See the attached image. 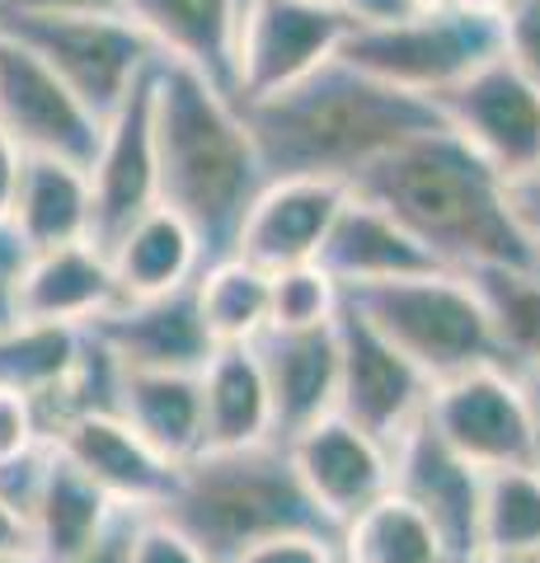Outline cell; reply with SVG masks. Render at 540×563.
I'll return each instance as SVG.
<instances>
[{
    "label": "cell",
    "instance_id": "cell-1",
    "mask_svg": "<svg viewBox=\"0 0 540 563\" xmlns=\"http://www.w3.org/2000/svg\"><path fill=\"white\" fill-rule=\"evenodd\" d=\"M254 136L264 179H324L353 184L395 146L447 128L438 103L362 76L357 66L329 57L283 95L240 103Z\"/></svg>",
    "mask_w": 540,
    "mask_h": 563
},
{
    "label": "cell",
    "instance_id": "cell-2",
    "mask_svg": "<svg viewBox=\"0 0 540 563\" xmlns=\"http://www.w3.org/2000/svg\"><path fill=\"white\" fill-rule=\"evenodd\" d=\"M155 198L202 244V268L235 254L240 225L264 192L254 136L240 103L198 70L155 62L151 76Z\"/></svg>",
    "mask_w": 540,
    "mask_h": 563
},
{
    "label": "cell",
    "instance_id": "cell-3",
    "mask_svg": "<svg viewBox=\"0 0 540 563\" xmlns=\"http://www.w3.org/2000/svg\"><path fill=\"white\" fill-rule=\"evenodd\" d=\"M348 188L395 217L447 273L480 263L540 268L508 211V184L447 128L395 146Z\"/></svg>",
    "mask_w": 540,
    "mask_h": 563
},
{
    "label": "cell",
    "instance_id": "cell-4",
    "mask_svg": "<svg viewBox=\"0 0 540 563\" xmlns=\"http://www.w3.org/2000/svg\"><path fill=\"white\" fill-rule=\"evenodd\" d=\"M179 536H188L212 563H231L254 544L283 536H329L339 531L310 503L291 470L287 446H240V451H202L179 465L174 493L161 512Z\"/></svg>",
    "mask_w": 540,
    "mask_h": 563
},
{
    "label": "cell",
    "instance_id": "cell-5",
    "mask_svg": "<svg viewBox=\"0 0 540 563\" xmlns=\"http://www.w3.org/2000/svg\"><path fill=\"white\" fill-rule=\"evenodd\" d=\"M343 301L367 320L395 352L423 372L432 385L451 376L498 366V347L489 320L461 273H423L376 282V287H353Z\"/></svg>",
    "mask_w": 540,
    "mask_h": 563
},
{
    "label": "cell",
    "instance_id": "cell-6",
    "mask_svg": "<svg viewBox=\"0 0 540 563\" xmlns=\"http://www.w3.org/2000/svg\"><path fill=\"white\" fill-rule=\"evenodd\" d=\"M334 57L405 95L438 99L456 90L465 76H475L480 66L503 57V33L498 20L442 5V10H418L399 24L353 29Z\"/></svg>",
    "mask_w": 540,
    "mask_h": 563
},
{
    "label": "cell",
    "instance_id": "cell-7",
    "mask_svg": "<svg viewBox=\"0 0 540 563\" xmlns=\"http://www.w3.org/2000/svg\"><path fill=\"white\" fill-rule=\"evenodd\" d=\"M0 33L29 47L99 122L161 62L123 14H0Z\"/></svg>",
    "mask_w": 540,
    "mask_h": 563
},
{
    "label": "cell",
    "instance_id": "cell-8",
    "mask_svg": "<svg viewBox=\"0 0 540 563\" xmlns=\"http://www.w3.org/2000/svg\"><path fill=\"white\" fill-rule=\"evenodd\" d=\"M334 343H339L334 413L390 451L399 437L423 418L432 380L418 372L405 352H395L381 339L348 301H339V310H334Z\"/></svg>",
    "mask_w": 540,
    "mask_h": 563
},
{
    "label": "cell",
    "instance_id": "cell-9",
    "mask_svg": "<svg viewBox=\"0 0 540 563\" xmlns=\"http://www.w3.org/2000/svg\"><path fill=\"white\" fill-rule=\"evenodd\" d=\"M432 103L447 132H456L503 184L540 169V85L521 76L508 57H494Z\"/></svg>",
    "mask_w": 540,
    "mask_h": 563
},
{
    "label": "cell",
    "instance_id": "cell-10",
    "mask_svg": "<svg viewBox=\"0 0 540 563\" xmlns=\"http://www.w3.org/2000/svg\"><path fill=\"white\" fill-rule=\"evenodd\" d=\"M353 24L329 0H250L235 38V103L283 95L320 70Z\"/></svg>",
    "mask_w": 540,
    "mask_h": 563
},
{
    "label": "cell",
    "instance_id": "cell-11",
    "mask_svg": "<svg viewBox=\"0 0 540 563\" xmlns=\"http://www.w3.org/2000/svg\"><path fill=\"white\" fill-rule=\"evenodd\" d=\"M423 422L451 455H461L480 474L531 465L527 399H521L517 376L503 366H480V372L432 385Z\"/></svg>",
    "mask_w": 540,
    "mask_h": 563
},
{
    "label": "cell",
    "instance_id": "cell-12",
    "mask_svg": "<svg viewBox=\"0 0 540 563\" xmlns=\"http://www.w3.org/2000/svg\"><path fill=\"white\" fill-rule=\"evenodd\" d=\"M103 122L33 57L0 33V136L20 155L90 169Z\"/></svg>",
    "mask_w": 540,
    "mask_h": 563
},
{
    "label": "cell",
    "instance_id": "cell-13",
    "mask_svg": "<svg viewBox=\"0 0 540 563\" xmlns=\"http://www.w3.org/2000/svg\"><path fill=\"white\" fill-rule=\"evenodd\" d=\"M47 446L123 512H161L179 479V465L146 446L118 413L66 418L47 432Z\"/></svg>",
    "mask_w": 540,
    "mask_h": 563
},
{
    "label": "cell",
    "instance_id": "cell-14",
    "mask_svg": "<svg viewBox=\"0 0 540 563\" xmlns=\"http://www.w3.org/2000/svg\"><path fill=\"white\" fill-rule=\"evenodd\" d=\"M151 76L155 66L142 76V85L123 99L109 122L99 132V151L90 161V244L109 250V244L146 217L151 207H161L155 198V136H151Z\"/></svg>",
    "mask_w": 540,
    "mask_h": 563
},
{
    "label": "cell",
    "instance_id": "cell-15",
    "mask_svg": "<svg viewBox=\"0 0 540 563\" xmlns=\"http://www.w3.org/2000/svg\"><path fill=\"white\" fill-rule=\"evenodd\" d=\"M287 455L296 479L310 493V503L320 507L334 531H343L357 512H367L372 503L390 493V451L339 413H329L316 428L291 437Z\"/></svg>",
    "mask_w": 540,
    "mask_h": 563
},
{
    "label": "cell",
    "instance_id": "cell-16",
    "mask_svg": "<svg viewBox=\"0 0 540 563\" xmlns=\"http://www.w3.org/2000/svg\"><path fill=\"white\" fill-rule=\"evenodd\" d=\"M480 479L484 474L470 470L461 455H451L423 418L390 446V488L428 517L451 563H470L480 554Z\"/></svg>",
    "mask_w": 540,
    "mask_h": 563
},
{
    "label": "cell",
    "instance_id": "cell-17",
    "mask_svg": "<svg viewBox=\"0 0 540 563\" xmlns=\"http://www.w3.org/2000/svg\"><path fill=\"white\" fill-rule=\"evenodd\" d=\"M90 339L128 372H202L217 352L198 314V291L179 287L169 296L123 301L90 324Z\"/></svg>",
    "mask_w": 540,
    "mask_h": 563
},
{
    "label": "cell",
    "instance_id": "cell-18",
    "mask_svg": "<svg viewBox=\"0 0 540 563\" xmlns=\"http://www.w3.org/2000/svg\"><path fill=\"white\" fill-rule=\"evenodd\" d=\"M273 404V442L287 446L291 437L316 428L334 413L339 399V343L334 320L320 329H264L250 343Z\"/></svg>",
    "mask_w": 540,
    "mask_h": 563
},
{
    "label": "cell",
    "instance_id": "cell-19",
    "mask_svg": "<svg viewBox=\"0 0 540 563\" xmlns=\"http://www.w3.org/2000/svg\"><path fill=\"white\" fill-rule=\"evenodd\" d=\"M250 0H123V20L161 62L198 70L235 99V38Z\"/></svg>",
    "mask_w": 540,
    "mask_h": 563
},
{
    "label": "cell",
    "instance_id": "cell-20",
    "mask_svg": "<svg viewBox=\"0 0 540 563\" xmlns=\"http://www.w3.org/2000/svg\"><path fill=\"white\" fill-rule=\"evenodd\" d=\"M348 198L343 184L324 179H273L254 198L235 240V258L264 273H283L296 263H316L320 244Z\"/></svg>",
    "mask_w": 540,
    "mask_h": 563
},
{
    "label": "cell",
    "instance_id": "cell-21",
    "mask_svg": "<svg viewBox=\"0 0 540 563\" xmlns=\"http://www.w3.org/2000/svg\"><path fill=\"white\" fill-rule=\"evenodd\" d=\"M316 263L334 277L339 291L376 287V282H399V277H423V273H447L405 225L386 217L376 202L357 198L353 188H348V198L339 207L334 225H329Z\"/></svg>",
    "mask_w": 540,
    "mask_h": 563
},
{
    "label": "cell",
    "instance_id": "cell-22",
    "mask_svg": "<svg viewBox=\"0 0 540 563\" xmlns=\"http://www.w3.org/2000/svg\"><path fill=\"white\" fill-rule=\"evenodd\" d=\"M123 306L113 268L99 244H62L47 254H29L20 277V320L90 329L99 314Z\"/></svg>",
    "mask_w": 540,
    "mask_h": 563
},
{
    "label": "cell",
    "instance_id": "cell-23",
    "mask_svg": "<svg viewBox=\"0 0 540 563\" xmlns=\"http://www.w3.org/2000/svg\"><path fill=\"white\" fill-rule=\"evenodd\" d=\"M113 512L118 507L47 446L38 484H33L29 507H24L29 563H71L80 550H90L99 540V531L113 521Z\"/></svg>",
    "mask_w": 540,
    "mask_h": 563
},
{
    "label": "cell",
    "instance_id": "cell-24",
    "mask_svg": "<svg viewBox=\"0 0 540 563\" xmlns=\"http://www.w3.org/2000/svg\"><path fill=\"white\" fill-rule=\"evenodd\" d=\"M113 413L169 465L202 455V385L194 372H128L118 366Z\"/></svg>",
    "mask_w": 540,
    "mask_h": 563
},
{
    "label": "cell",
    "instance_id": "cell-25",
    "mask_svg": "<svg viewBox=\"0 0 540 563\" xmlns=\"http://www.w3.org/2000/svg\"><path fill=\"white\" fill-rule=\"evenodd\" d=\"M95 202H90V174L66 161H38L24 155L20 188H14L10 207V231L20 235L29 254H47L62 244L90 240Z\"/></svg>",
    "mask_w": 540,
    "mask_h": 563
},
{
    "label": "cell",
    "instance_id": "cell-26",
    "mask_svg": "<svg viewBox=\"0 0 540 563\" xmlns=\"http://www.w3.org/2000/svg\"><path fill=\"white\" fill-rule=\"evenodd\" d=\"M123 301H146V296H169L194 287L202 273V244L188 225L165 207H151L142 221L128 225L109 250H103Z\"/></svg>",
    "mask_w": 540,
    "mask_h": 563
},
{
    "label": "cell",
    "instance_id": "cell-27",
    "mask_svg": "<svg viewBox=\"0 0 540 563\" xmlns=\"http://www.w3.org/2000/svg\"><path fill=\"white\" fill-rule=\"evenodd\" d=\"M202 451H240L273 442V404L254 347H217L198 372Z\"/></svg>",
    "mask_w": 540,
    "mask_h": 563
},
{
    "label": "cell",
    "instance_id": "cell-28",
    "mask_svg": "<svg viewBox=\"0 0 540 563\" xmlns=\"http://www.w3.org/2000/svg\"><path fill=\"white\" fill-rule=\"evenodd\" d=\"M80 362H85V329L33 324V320H14L10 329H0V390L24 395L38 409V422L71 390Z\"/></svg>",
    "mask_w": 540,
    "mask_h": 563
},
{
    "label": "cell",
    "instance_id": "cell-29",
    "mask_svg": "<svg viewBox=\"0 0 540 563\" xmlns=\"http://www.w3.org/2000/svg\"><path fill=\"white\" fill-rule=\"evenodd\" d=\"M461 277L470 282L484 320H489L503 372L521 376L540 366V268L480 263V268H465Z\"/></svg>",
    "mask_w": 540,
    "mask_h": 563
},
{
    "label": "cell",
    "instance_id": "cell-30",
    "mask_svg": "<svg viewBox=\"0 0 540 563\" xmlns=\"http://www.w3.org/2000/svg\"><path fill=\"white\" fill-rule=\"evenodd\" d=\"M339 563H451L438 531L390 488L339 531Z\"/></svg>",
    "mask_w": 540,
    "mask_h": 563
},
{
    "label": "cell",
    "instance_id": "cell-31",
    "mask_svg": "<svg viewBox=\"0 0 540 563\" xmlns=\"http://www.w3.org/2000/svg\"><path fill=\"white\" fill-rule=\"evenodd\" d=\"M198 314L217 347H250L268 329V273L245 258L207 263L194 282Z\"/></svg>",
    "mask_w": 540,
    "mask_h": 563
},
{
    "label": "cell",
    "instance_id": "cell-32",
    "mask_svg": "<svg viewBox=\"0 0 540 563\" xmlns=\"http://www.w3.org/2000/svg\"><path fill=\"white\" fill-rule=\"evenodd\" d=\"M480 554H540V474L494 470L480 479Z\"/></svg>",
    "mask_w": 540,
    "mask_h": 563
},
{
    "label": "cell",
    "instance_id": "cell-33",
    "mask_svg": "<svg viewBox=\"0 0 540 563\" xmlns=\"http://www.w3.org/2000/svg\"><path fill=\"white\" fill-rule=\"evenodd\" d=\"M343 291L320 263L268 273V329H320L334 320Z\"/></svg>",
    "mask_w": 540,
    "mask_h": 563
},
{
    "label": "cell",
    "instance_id": "cell-34",
    "mask_svg": "<svg viewBox=\"0 0 540 563\" xmlns=\"http://www.w3.org/2000/svg\"><path fill=\"white\" fill-rule=\"evenodd\" d=\"M498 33H503V57L527 80L540 85V0H513L498 20Z\"/></svg>",
    "mask_w": 540,
    "mask_h": 563
},
{
    "label": "cell",
    "instance_id": "cell-35",
    "mask_svg": "<svg viewBox=\"0 0 540 563\" xmlns=\"http://www.w3.org/2000/svg\"><path fill=\"white\" fill-rule=\"evenodd\" d=\"M47 437H43V422H38V409L14 395V390H0V470L5 465H20L24 455L43 451Z\"/></svg>",
    "mask_w": 540,
    "mask_h": 563
},
{
    "label": "cell",
    "instance_id": "cell-36",
    "mask_svg": "<svg viewBox=\"0 0 540 563\" xmlns=\"http://www.w3.org/2000/svg\"><path fill=\"white\" fill-rule=\"evenodd\" d=\"M132 563H212L188 536H179L169 521L161 517H142L136 521V540H132Z\"/></svg>",
    "mask_w": 540,
    "mask_h": 563
},
{
    "label": "cell",
    "instance_id": "cell-37",
    "mask_svg": "<svg viewBox=\"0 0 540 563\" xmlns=\"http://www.w3.org/2000/svg\"><path fill=\"white\" fill-rule=\"evenodd\" d=\"M231 563H339V540L329 536H283L268 544H254Z\"/></svg>",
    "mask_w": 540,
    "mask_h": 563
},
{
    "label": "cell",
    "instance_id": "cell-38",
    "mask_svg": "<svg viewBox=\"0 0 540 563\" xmlns=\"http://www.w3.org/2000/svg\"><path fill=\"white\" fill-rule=\"evenodd\" d=\"M29 250L10 225H0V329H10L20 320V277H24Z\"/></svg>",
    "mask_w": 540,
    "mask_h": 563
},
{
    "label": "cell",
    "instance_id": "cell-39",
    "mask_svg": "<svg viewBox=\"0 0 540 563\" xmlns=\"http://www.w3.org/2000/svg\"><path fill=\"white\" fill-rule=\"evenodd\" d=\"M142 517L146 512H123V507H118L113 521L99 531V540L90 550H80L71 563H132V540H136V521Z\"/></svg>",
    "mask_w": 540,
    "mask_h": 563
},
{
    "label": "cell",
    "instance_id": "cell-40",
    "mask_svg": "<svg viewBox=\"0 0 540 563\" xmlns=\"http://www.w3.org/2000/svg\"><path fill=\"white\" fill-rule=\"evenodd\" d=\"M508 211H513L521 240H527V250L540 263V169H531L527 179L508 184Z\"/></svg>",
    "mask_w": 540,
    "mask_h": 563
},
{
    "label": "cell",
    "instance_id": "cell-41",
    "mask_svg": "<svg viewBox=\"0 0 540 563\" xmlns=\"http://www.w3.org/2000/svg\"><path fill=\"white\" fill-rule=\"evenodd\" d=\"M329 5L353 29H381V24H399L409 14H418L414 0H329Z\"/></svg>",
    "mask_w": 540,
    "mask_h": 563
},
{
    "label": "cell",
    "instance_id": "cell-42",
    "mask_svg": "<svg viewBox=\"0 0 540 563\" xmlns=\"http://www.w3.org/2000/svg\"><path fill=\"white\" fill-rule=\"evenodd\" d=\"M0 14H123V0H0Z\"/></svg>",
    "mask_w": 540,
    "mask_h": 563
},
{
    "label": "cell",
    "instance_id": "cell-43",
    "mask_svg": "<svg viewBox=\"0 0 540 563\" xmlns=\"http://www.w3.org/2000/svg\"><path fill=\"white\" fill-rule=\"evenodd\" d=\"M0 559H29V521L5 498H0Z\"/></svg>",
    "mask_w": 540,
    "mask_h": 563
},
{
    "label": "cell",
    "instance_id": "cell-44",
    "mask_svg": "<svg viewBox=\"0 0 540 563\" xmlns=\"http://www.w3.org/2000/svg\"><path fill=\"white\" fill-rule=\"evenodd\" d=\"M20 165L24 155L0 136V225H10V207H14V188H20Z\"/></svg>",
    "mask_w": 540,
    "mask_h": 563
},
{
    "label": "cell",
    "instance_id": "cell-45",
    "mask_svg": "<svg viewBox=\"0 0 540 563\" xmlns=\"http://www.w3.org/2000/svg\"><path fill=\"white\" fill-rule=\"evenodd\" d=\"M521 399H527V418H531V470L540 474V366L517 376Z\"/></svg>",
    "mask_w": 540,
    "mask_h": 563
},
{
    "label": "cell",
    "instance_id": "cell-46",
    "mask_svg": "<svg viewBox=\"0 0 540 563\" xmlns=\"http://www.w3.org/2000/svg\"><path fill=\"white\" fill-rule=\"evenodd\" d=\"M456 10H470V14H484V20H503V10L513 5V0H451Z\"/></svg>",
    "mask_w": 540,
    "mask_h": 563
},
{
    "label": "cell",
    "instance_id": "cell-47",
    "mask_svg": "<svg viewBox=\"0 0 540 563\" xmlns=\"http://www.w3.org/2000/svg\"><path fill=\"white\" fill-rule=\"evenodd\" d=\"M470 563H540V554H475Z\"/></svg>",
    "mask_w": 540,
    "mask_h": 563
},
{
    "label": "cell",
    "instance_id": "cell-48",
    "mask_svg": "<svg viewBox=\"0 0 540 563\" xmlns=\"http://www.w3.org/2000/svg\"><path fill=\"white\" fill-rule=\"evenodd\" d=\"M418 10H442V5H451V0H414Z\"/></svg>",
    "mask_w": 540,
    "mask_h": 563
},
{
    "label": "cell",
    "instance_id": "cell-49",
    "mask_svg": "<svg viewBox=\"0 0 540 563\" xmlns=\"http://www.w3.org/2000/svg\"><path fill=\"white\" fill-rule=\"evenodd\" d=\"M0 563H29V559H0Z\"/></svg>",
    "mask_w": 540,
    "mask_h": 563
}]
</instances>
